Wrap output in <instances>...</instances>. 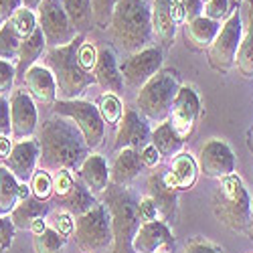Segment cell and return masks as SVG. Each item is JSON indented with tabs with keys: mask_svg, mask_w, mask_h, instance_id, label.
Returning <instances> with one entry per match:
<instances>
[{
	"mask_svg": "<svg viewBox=\"0 0 253 253\" xmlns=\"http://www.w3.org/2000/svg\"><path fill=\"white\" fill-rule=\"evenodd\" d=\"M148 197H152V201L158 207L160 221L170 223L176 217V191L166 186L164 174H160V172L150 174V178H148Z\"/></svg>",
	"mask_w": 253,
	"mask_h": 253,
	"instance_id": "cell-25",
	"label": "cell"
},
{
	"mask_svg": "<svg viewBox=\"0 0 253 253\" xmlns=\"http://www.w3.org/2000/svg\"><path fill=\"white\" fill-rule=\"evenodd\" d=\"M140 158H142V164H144L146 168H156V166L160 164V160H162L160 152L154 148L152 144H146L144 148L140 150Z\"/></svg>",
	"mask_w": 253,
	"mask_h": 253,
	"instance_id": "cell-49",
	"label": "cell"
},
{
	"mask_svg": "<svg viewBox=\"0 0 253 253\" xmlns=\"http://www.w3.org/2000/svg\"><path fill=\"white\" fill-rule=\"evenodd\" d=\"M150 138H152V130L148 126V120L136 108H126L124 118L118 124V132H116V144H114L116 152L124 148L142 150L146 144H150Z\"/></svg>",
	"mask_w": 253,
	"mask_h": 253,
	"instance_id": "cell-15",
	"label": "cell"
},
{
	"mask_svg": "<svg viewBox=\"0 0 253 253\" xmlns=\"http://www.w3.org/2000/svg\"><path fill=\"white\" fill-rule=\"evenodd\" d=\"M61 203H63V207L67 209V213H71V215H83V213H87L89 209H93L95 205H97V201H95V195H91L89 193V188L83 184L81 180H75V184H73V188H71V193L67 195V197H63V199H59Z\"/></svg>",
	"mask_w": 253,
	"mask_h": 253,
	"instance_id": "cell-31",
	"label": "cell"
},
{
	"mask_svg": "<svg viewBox=\"0 0 253 253\" xmlns=\"http://www.w3.org/2000/svg\"><path fill=\"white\" fill-rule=\"evenodd\" d=\"M14 233H16V227L12 225L10 217L0 215V249L2 251L10 249V245L14 241Z\"/></svg>",
	"mask_w": 253,
	"mask_h": 253,
	"instance_id": "cell-44",
	"label": "cell"
},
{
	"mask_svg": "<svg viewBox=\"0 0 253 253\" xmlns=\"http://www.w3.org/2000/svg\"><path fill=\"white\" fill-rule=\"evenodd\" d=\"M4 162H6L4 166L16 176L18 182H31L33 174L37 172V164L41 162L39 140L29 138V140L16 142L10 150V156Z\"/></svg>",
	"mask_w": 253,
	"mask_h": 253,
	"instance_id": "cell-17",
	"label": "cell"
},
{
	"mask_svg": "<svg viewBox=\"0 0 253 253\" xmlns=\"http://www.w3.org/2000/svg\"><path fill=\"white\" fill-rule=\"evenodd\" d=\"M53 229H57L61 235H65V237H69V235H73V231H75V219H73V215L71 213H59L57 217H55V221H53Z\"/></svg>",
	"mask_w": 253,
	"mask_h": 253,
	"instance_id": "cell-45",
	"label": "cell"
},
{
	"mask_svg": "<svg viewBox=\"0 0 253 253\" xmlns=\"http://www.w3.org/2000/svg\"><path fill=\"white\" fill-rule=\"evenodd\" d=\"M31 195H33L31 184H29V182H20V184H18V199H20V201H27V199H31Z\"/></svg>",
	"mask_w": 253,
	"mask_h": 253,
	"instance_id": "cell-54",
	"label": "cell"
},
{
	"mask_svg": "<svg viewBox=\"0 0 253 253\" xmlns=\"http://www.w3.org/2000/svg\"><path fill=\"white\" fill-rule=\"evenodd\" d=\"M235 2H243V0H235Z\"/></svg>",
	"mask_w": 253,
	"mask_h": 253,
	"instance_id": "cell-59",
	"label": "cell"
},
{
	"mask_svg": "<svg viewBox=\"0 0 253 253\" xmlns=\"http://www.w3.org/2000/svg\"><path fill=\"white\" fill-rule=\"evenodd\" d=\"M118 0H91V8H93V25L99 29H108L110 27V18L114 12Z\"/></svg>",
	"mask_w": 253,
	"mask_h": 253,
	"instance_id": "cell-38",
	"label": "cell"
},
{
	"mask_svg": "<svg viewBox=\"0 0 253 253\" xmlns=\"http://www.w3.org/2000/svg\"><path fill=\"white\" fill-rule=\"evenodd\" d=\"M172 245L174 235L164 221L142 223L132 239L134 253H166Z\"/></svg>",
	"mask_w": 253,
	"mask_h": 253,
	"instance_id": "cell-16",
	"label": "cell"
},
{
	"mask_svg": "<svg viewBox=\"0 0 253 253\" xmlns=\"http://www.w3.org/2000/svg\"><path fill=\"white\" fill-rule=\"evenodd\" d=\"M219 29H221L219 23H215V20H211L203 14L195 20H188L184 25V41L195 51H205V49L209 51L215 37L219 35Z\"/></svg>",
	"mask_w": 253,
	"mask_h": 253,
	"instance_id": "cell-24",
	"label": "cell"
},
{
	"mask_svg": "<svg viewBox=\"0 0 253 253\" xmlns=\"http://www.w3.org/2000/svg\"><path fill=\"white\" fill-rule=\"evenodd\" d=\"M29 184H31L33 197L39 199V201H45V199H49L53 195V178H51V174L45 170V168L37 170Z\"/></svg>",
	"mask_w": 253,
	"mask_h": 253,
	"instance_id": "cell-37",
	"label": "cell"
},
{
	"mask_svg": "<svg viewBox=\"0 0 253 253\" xmlns=\"http://www.w3.org/2000/svg\"><path fill=\"white\" fill-rule=\"evenodd\" d=\"M12 140L8 136H0V158L6 160L10 156V150H12Z\"/></svg>",
	"mask_w": 253,
	"mask_h": 253,
	"instance_id": "cell-51",
	"label": "cell"
},
{
	"mask_svg": "<svg viewBox=\"0 0 253 253\" xmlns=\"http://www.w3.org/2000/svg\"><path fill=\"white\" fill-rule=\"evenodd\" d=\"M182 4V10H184V18L186 23L188 20H195L199 16H203V10H205V0H178Z\"/></svg>",
	"mask_w": 253,
	"mask_h": 253,
	"instance_id": "cell-47",
	"label": "cell"
},
{
	"mask_svg": "<svg viewBox=\"0 0 253 253\" xmlns=\"http://www.w3.org/2000/svg\"><path fill=\"white\" fill-rule=\"evenodd\" d=\"M108 29L120 49L128 53L146 49L154 33L150 6L146 0H118Z\"/></svg>",
	"mask_w": 253,
	"mask_h": 253,
	"instance_id": "cell-2",
	"label": "cell"
},
{
	"mask_svg": "<svg viewBox=\"0 0 253 253\" xmlns=\"http://www.w3.org/2000/svg\"><path fill=\"white\" fill-rule=\"evenodd\" d=\"M142 158L140 150L134 148H124L116 154L112 166H110V180L116 186H128L142 170Z\"/></svg>",
	"mask_w": 253,
	"mask_h": 253,
	"instance_id": "cell-23",
	"label": "cell"
},
{
	"mask_svg": "<svg viewBox=\"0 0 253 253\" xmlns=\"http://www.w3.org/2000/svg\"><path fill=\"white\" fill-rule=\"evenodd\" d=\"M75 243L83 253H97L112 245V219L105 203H97L75 219Z\"/></svg>",
	"mask_w": 253,
	"mask_h": 253,
	"instance_id": "cell-8",
	"label": "cell"
},
{
	"mask_svg": "<svg viewBox=\"0 0 253 253\" xmlns=\"http://www.w3.org/2000/svg\"><path fill=\"white\" fill-rule=\"evenodd\" d=\"M47 227H49V225H47V221H45V219H37V221L31 225V229H29V231H31L33 235H41Z\"/></svg>",
	"mask_w": 253,
	"mask_h": 253,
	"instance_id": "cell-53",
	"label": "cell"
},
{
	"mask_svg": "<svg viewBox=\"0 0 253 253\" xmlns=\"http://www.w3.org/2000/svg\"><path fill=\"white\" fill-rule=\"evenodd\" d=\"M53 114L71 120L85 140L87 150H97L105 138V122L97 105L85 99H57L53 103Z\"/></svg>",
	"mask_w": 253,
	"mask_h": 253,
	"instance_id": "cell-7",
	"label": "cell"
},
{
	"mask_svg": "<svg viewBox=\"0 0 253 253\" xmlns=\"http://www.w3.org/2000/svg\"><path fill=\"white\" fill-rule=\"evenodd\" d=\"M2 25H4V14H2V10H0V29H2Z\"/></svg>",
	"mask_w": 253,
	"mask_h": 253,
	"instance_id": "cell-56",
	"label": "cell"
},
{
	"mask_svg": "<svg viewBox=\"0 0 253 253\" xmlns=\"http://www.w3.org/2000/svg\"><path fill=\"white\" fill-rule=\"evenodd\" d=\"M93 77H95L97 85L108 89L110 93H120L124 89V85H126L124 75H122V69L118 65L116 53L110 47H101L97 51V63H95V69H93Z\"/></svg>",
	"mask_w": 253,
	"mask_h": 253,
	"instance_id": "cell-19",
	"label": "cell"
},
{
	"mask_svg": "<svg viewBox=\"0 0 253 253\" xmlns=\"http://www.w3.org/2000/svg\"><path fill=\"white\" fill-rule=\"evenodd\" d=\"M18 180L6 166H0V215L6 217L20 203L18 199Z\"/></svg>",
	"mask_w": 253,
	"mask_h": 253,
	"instance_id": "cell-32",
	"label": "cell"
},
{
	"mask_svg": "<svg viewBox=\"0 0 253 253\" xmlns=\"http://www.w3.org/2000/svg\"><path fill=\"white\" fill-rule=\"evenodd\" d=\"M138 213H140V219L142 223H150V221H160V213H158V207L156 203L152 201V197H142L138 201Z\"/></svg>",
	"mask_w": 253,
	"mask_h": 253,
	"instance_id": "cell-43",
	"label": "cell"
},
{
	"mask_svg": "<svg viewBox=\"0 0 253 253\" xmlns=\"http://www.w3.org/2000/svg\"><path fill=\"white\" fill-rule=\"evenodd\" d=\"M10 128L14 140H29L37 132L39 114L35 99L27 89H14L10 95Z\"/></svg>",
	"mask_w": 253,
	"mask_h": 253,
	"instance_id": "cell-14",
	"label": "cell"
},
{
	"mask_svg": "<svg viewBox=\"0 0 253 253\" xmlns=\"http://www.w3.org/2000/svg\"><path fill=\"white\" fill-rule=\"evenodd\" d=\"M172 0H152L150 4V16H152V31L158 35V39L166 47H170L174 43L176 37V23L170 12Z\"/></svg>",
	"mask_w": 253,
	"mask_h": 253,
	"instance_id": "cell-26",
	"label": "cell"
},
{
	"mask_svg": "<svg viewBox=\"0 0 253 253\" xmlns=\"http://www.w3.org/2000/svg\"><path fill=\"white\" fill-rule=\"evenodd\" d=\"M235 65L243 77H253V0H243V35Z\"/></svg>",
	"mask_w": 253,
	"mask_h": 253,
	"instance_id": "cell-22",
	"label": "cell"
},
{
	"mask_svg": "<svg viewBox=\"0 0 253 253\" xmlns=\"http://www.w3.org/2000/svg\"><path fill=\"white\" fill-rule=\"evenodd\" d=\"M63 8H65L73 29L83 35L85 31L91 29L93 25V8H91V0H61Z\"/></svg>",
	"mask_w": 253,
	"mask_h": 253,
	"instance_id": "cell-30",
	"label": "cell"
},
{
	"mask_svg": "<svg viewBox=\"0 0 253 253\" xmlns=\"http://www.w3.org/2000/svg\"><path fill=\"white\" fill-rule=\"evenodd\" d=\"M150 144L160 152V156H170L174 158L178 152H182V144L184 140L174 132V128L168 122L158 124L156 128L152 130V138Z\"/></svg>",
	"mask_w": 253,
	"mask_h": 253,
	"instance_id": "cell-29",
	"label": "cell"
},
{
	"mask_svg": "<svg viewBox=\"0 0 253 253\" xmlns=\"http://www.w3.org/2000/svg\"><path fill=\"white\" fill-rule=\"evenodd\" d=\"M249 235H251V237H253V225H251V233H249Z\"/></svg>",
	"mask_w": 253,
	"mask_h": 253,
	"instance_id": "cell-57",
	"label": "cell"
},
{
	"mask_svg": "<svg viewBox=\"0 0 253 253\" xmlns=\"http://www.w3.org/2000/svg\"><path fill=\"white\" fill-rule=\"evenodd\" d=\"M205 2H207V0H205Z\"/></svg>",
	"mask_w": 253,
	"mask_h": 253,
	"instance_id": "cell-60",
	"label": "cell"
},
{
	"mask_svg": "<svg viewBox=\"0 0 253 253\" xmlns=\"http://www.w3.org/2000/svg\"><path fill=\"white\" fill-rule=\"evenodd\" d=\"M23 83L35 101L47 103V105H53L57 101V95H59L57 79L47 65L35 63V65L23 75Z\"/></svg>",
	"mask_w": 253,
	"mask_h": 253,
	"instance_id": "cell-18",
	"label": "cell"
},
{
	"mask_svg": "<svg viewBox=\"0 0 253 253\" xmlns=\"http://www.w3.org/2000/svg\"><path fill=\"white\" fill-rule=\"evenodd\" d=\"M243 35V14L239 10H233L229 18L221 25L219 35L215 37L213 45L209 47V65L219 73H229L235 67L237 51L241 45Z\"/></svg>",
	"mask_w": 253,
	"mask_h": 253,
	"instance_id": "cell-9",
	"label": "cell"
},
{
	"mask_svg": "<svg viewBox=\"0 0 253 253\" xmlns=\"http://www.w3.org/2000/svg\"><path fill=\"white\" fill-rule=\"evenodd\" d=\"M215 217L239 233H251L253 225V199L239 174H231L219 180V186L213 195Z\"/></svg>",
	"mask_w": 253,
	"mask_h": 253,
	"instance_id": "cell-3",
	"label": "cell"
},
{
	"mask_svg": "<svg viewBox=\"0 0 253 253\" xmlns=\"http://www.w3.org/2000/svg\"><path fill=\"white\" fill-rule=\"evenodd\" d=\"M162 49L158 47H146L142 51L132 53L128 59H126L120 69L124 75V83L128 87L140 89L144 83H148L160 69H162Z\"/></svg>",
	"mask_w": 253,
	"mask_h": 253,
	"instance_id": "cell-12",
	"label": "cell"
},
{
	"mask_svg": "<svg viewBox=\"0 0 253 253\" xmlns=\"http://www.w3.org/2000/svg\"><path fill=\"white\" fill-rule=\"evenodd\" d=\"M199 172L209 178H225L235 174V154L231 146L221 138H209L199 150Z\"/></svg>",
	"mask_w": 253,
	"mask_h": 253,
	"instance_id": "cell-11",
	"label": "cell"
},
{
	"mask_svg": "<svg viewBox=\"0 0 253 253\" xmlns=\"http://www.w3.org/2000/svg\"><path fill=\"white\" fill-rule=\"evenodd\" d=\"M12 134L10 128V103L4 95H0V136Z\"/></svg>",
	"mask_w": 253,
	"mask_h": 253,
	"instance_id": "cell-48",
	"label": "cell"
},
{
	"mask_svg": "<svg viewBox=\"0 0 253 253\" xmlns=\"http://www.w3.org/2000/svg\"><path fill=\"white\" fill-rule=\"evenodd\" d=\"M41 2H43V0H23V6L29 10H37L41 6Z\"/></svg>",
	"mask_w": 253,
	"mask_h": 253,
	"instance_id": "cell-55",
	"label": "cell"
},
{
	"mask_svg": "<svg viewBox=\"0 0 253 253\" xmlns=\"http://www.w3.org/2000/svg\"><path fill=\"white\" fill-rule=\"evenodd\" d=\"M77 61L83 71L87 73H93L95 69V63H97V49L93 43H89V41H83V43L79 45L77 49Z\"/></svg>",
	"mask_w": 253,
	"mask_h": 253,
	"instance_id": "cell-40",
	"label": "cell"
},
{
	"mask_svg": "<svg viewBox=\"0 0 253 253\" xmlns=\"http://www.w3.org/2000/svg\"><path fill=\"white\" fill-rule=\"evenodd\" d=\"M20 43H23V39L12 31L8 23H4L2 29H0V59H4V61L18 59Z\"/></svg>",
	"mask_w": 253,
	"mask_h": 253,
	"instance_id": "cell-36",
	"label": "cell"
},
{
	"mask_svg": "<svg viewBox=\"0 0 253 253\" xmlns=\"http://www.w3.org/2000/svg\"><path fill=\"white\" fill-rule=\"evenodd\" d=\"M37 10H39L37 23H39V29L45 35L47 47L55 49V47L69 45L71 41L79 35L73 29L65 8H63V4H61V0H43Z\"/></svg>",
	"mask_w": 253,
	"mask_h": 253,
	"instance_id": "cell-10",
	"label": "cell"
},
{
	"mask_svg": "<svg viewBox=\"0 0 253 253\" xmlns=\"http://www.w3.org/2000/svg\"><path fill=\"white\" fill-rule=\"evenodd\" d=\"M251 146H253V132H251Z\"/></svg>",
	"mask_w": 253,
	"mask_h": 253,
	"instance_id": "cell-58",
	"label": "cell"
},
{
	"mask_svg": "<svg viewBox=\"0 0 253 253\" xmlns=\"http://www.w3.org/2000/svg\"><path fill=\"white\" fill-rule=\"evenodd\" d=\"M170 12H172V18H174V23H176V25H180V23H186V18H184V10H182V4L178 2V0H172Z\"/></svg>",
	"mask_w": 253,
	"mask_h": 253,
	"instance_id": "cell-52",
	"label": "cell"
},
{
	"mask_svg": "<svg viewBox=\"0 0 253 253\" xmlns=\"http://www.w3.org/2000/svg\"><path fill=\"white\" fill-rule=\"evenodd\" d=\"M85 41V35H77L69 45L49 49L45 55V65L57 79L61 99H79L89 85L95 83L93 73L83 71L77 61V49Z\"/></svg>",
	"mask_w": 253,
	"mask_h": 253,
	"instance_id": "cell-4",
	"label": "cell"
},
{
	"mask_svg": "<svg viewBox=\"0 0 253 253\" xmlns=\"http://www.w3.org/2000/svg\"><path fill=\"white\" fill-rule=\"evenodd\" d=\"M95 105H97V110H99L105 126H116V124L122 122L126 108H124L122 99L118 97V93H110V91L108 93H101L97 97V103Z\"/></svg>",
	"mask_w": 253,
	"mask_h": 253,
	"instance_id": "cell-33",
	"label": "cell"
},
{
	"mask_svg": "<svg viewBox=\"0 0 253 253\" xmlns=\"http://www.w3.org/2000/svg\"><path fill=\"white\" fill-rule=\"evenodd\" d=\"M49 215V205H45L43 201H39L35 197L27 199V201H20L16 205V209L10 213V221L16 229H31V225L37 219H47Z\"/></svg>",
	"mask_w": 253,
	"mask_h": 253,
	"instance_id": "cell-28",
	"label": "cell"
},
{
	"mask_svg": "<svg viewBox=\"0 0 253 253\" xmlns=\"http://www.w3.org/2000/svg\"><path fill=\"white\" fill-rule=\"evenodd\" d=\"M182 253H223V249L215 243L207 241V239H193L184 247Z\"/></svg>",
	"mask_w": 253,
	"mask_h": 253,
	"instance_id": "cell-46",
	"label": "cell"
},
{
	"mask_svg": "<svg viewBox=\"0 0 253 253\" xmlns=\"http://www.w3.org/2000/svg\"><path fill=\"white\" fill-rule=\"evenodd\" d=\"M203 14L211 20H215V23H221V20L225 23L231 14V2L229 0H207Z\"/></svg>",
	"mask_w": 253,
	"mask_h": 253,
	"instance_id": "cell-39",
	"label": "cell"
},
{
	"mask_svg": "<svg viewBox=\"0 0 253 253\" xmlns=\"http://www.w3.org/2000/svg\"><path fill=\"white\" fill-rule=\"evenodd\" d=\"M6 23L12 27V31H14L20 39H23V41L29 39V37L37 31V27H39L35 12L29 10V8H25V6H20L16 12H12V14L6 18Z\"/></svg>",
	"mask_w": 253,
	"mask_h": 253,
	"instance_id": "cell-35",
	"label": "cell"
},
{
	"mask_svg": "<svg viewBox=\"0 0 253 253\" xmlns=\"http://www.w3.org/2000/svg\"><path fill=\"white\" fill-rule=\"evenodd\" d=\"M103 203L110 211L112 219V253H134L132 239L140 229L138 199L128 186H112L103 193Z\"/></svg>",
	"mask_w": 253,
	"mask_h": 253,
	"instance_id": "cell-5",
	"label": "cell"
},
{
	"mask_svg": "<svg viewBox=\"0 0 253 253\" xmlns=\"http://www.w3.org/2000/svg\"><path fill=\"white\" fill-rule=\"evenodd\" d=\"M79 178L89 188L91 195H103L112 184L110 180V166L101 154L91 152L79 166Z\"/></svg>",
	"mask_w": 253,
	"mask_h": 253,
	"instance_id": "cell-20",
	"label": "cell"
},
{
	"mask_svg": "<svg viewBox=\"0 0 253 253\" xmlns=\"http://www.w3.org/2000/svg\"><path fill=\"white\" fill-rule=\"evenodd\" d=\"M199 176V164L188 152H178L172 158L170 170L164 174V182L172 191H188L193 188Z\"/></svg>",
	"mask_w": 253,
	"mask_h": 253,
	"instance_id": "cell-21",
	"label": "cell"
},
{
	"mask_svg": "<svg viewBox=\"0 0 253 253\" xmlns=\"http://www.w3.org/2000/svg\"><path fill=\"white\" fill-rule=\"evenodd\" d=\"M180 89L176 69H160L148 83H144L136 95V110L148 122H168L172 101Z\"/></svg>",
	"mask_w": 253,
	"mask_h": 253,
	"instance_id": "cell-6",
	"label": "cell"
},
{
	"mask_svg": "<svg viewBox=\"0 0 253 253\" xmlns=\"http://www.w3.org/2000/svg\"><path fill=\"white\" fill-rule=\"evenodd\" d=\"M0 251H2V249H0Z\"/></svg>",
	"mask_w": 253,
	"mask_h": 253,
	"instance_id": "cell-61",
	"label": "cell"
},
{
	"mask_svg": "<svg viewBox=\"0 0 253 253\" xmlns=\"http://www.w3.org/2000/svg\"><path fill=\"white\" fill-rule=\"evenodd\" d=\"M33 245H35V253H63L67 245V237L61 235L57 229L47 227L41 235H35Z\"/></svg>",
	"mask_w": 253,
	"mask_h": 253,
	"instance_id": "cell-34",
	"label": "cell"
},
{
	"mask_svg": "<svg viewBox=\"0 0 253 253\" xmlns=\"http://www.w3.org/2000/svg\"><path fill=\"white\" fill-rule=\"evenodd\" d=\"M75 184V178H73V172L71 170H57L55 178H53V193L57 199H63V197H67L71 193V188Z\"/></svg>",
	"mask_w": 253,
	"mask_h": 253,
	"instance_id": "cell-41",
	"label": "cell"
},
{
	"mask_svg": "<svg viewBox=\"0 0 253 253\" xmlns=\"http://www.w3.org/2000/svg\"><path fill=\"white\" fill-rule=\"evenodd\" d=\"M201 116V97L195 87L191 85H180L174 101H172V110L168 116V124L174 128V132L186 140L193 134L195 126Z\"/></svg>",
	"mask_w": 253,
	"mask_h": 253,
	"instance_id": "cell-13",
	"label": "cell"
},
{
	"mask_svg": "<svg viewBox=\"0 0 253 253\" xmlns=\"http://www.w3.org/2000/svg\"><path fill=\"white\" fill-rule=\"evenodd\" d=\"M45 47H47L45 35L37 27V31L20 43V51H18V59H16V75H25L37 63V59L43 55Z\"/></svg>",
	"mask_w": 253,
	"mask_h": 253,
	"instance_id": "cell-27",
	"label": "cell"
},
{
	"mask_svg": "<svg viewBox=\"0 0 253 253\" xmlns=\"http://www.w3.org/2000/svg\"><path fill=\"white\" fill-rule=\"evenodd\" d=\"M14 79H16V67L10 61L0 59V95H4L6 91L12 89Z\"/></svg>",
	"mask_w": 253,
	"mask_h": 253,
	"instance_id": "cell-42",
	"label": "cell"
},
{
	"mask_svg": "<svg viewBox=\"0 0 253 253\" xmlns=\"http://www.w3.org/2000/svg\"><path fill=\"white\" fill-rule=\"evenodd\" d=\"M41 164L55 170H75L87 158V146L77 126L61 116L45 120L39 134Z\"/></svg>",
	"mask_w": 253,
	"mask_h": 253,
	"instance_id": "cell-1",
	"label": "cell"
},
{
	"mask_svg": "<svg viewBox=\"0 0 253 253\" xmlns=\"http://www.w3.org/2000/svg\"><path fill=\"white\" fill-rule=\"evenodd\" d=\"M20 6H23V0H0V10L8 18L12 12H16Z\"/></svg>",
	"mask_w": 253,
	"mask_h": 253,
	"instance_id": "cell-50",
	"label": "cell"
}]
</instances>
